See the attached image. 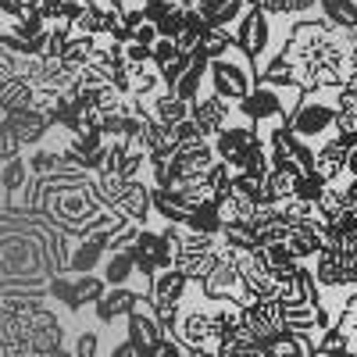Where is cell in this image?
<instances>
[{
	"mask_svg": "<svg viewBox=\"0 0 357 357\" xmlns=\"http://www.w3.org/2000/svg\"><path fill=\"white\" fill-rule=\"evenodd\" d=\"M343 178H347V175H343ZM343 178H336V183H325V190H321V197H318V204H314V211H318L321 222H333V218H340L343 211H350L347 193H343Z\"/></svg>",
	"mask_w": 357,
	"mask_h": 357,
	"instance_id": "22",
	"label": "cell"
},
{
	"mask_svg": "<svg viewBox=\"0 0 357 357\" xmlns=\"http://www.w3.org/2000/svg\"><path fill=\"white\" fill-rule=\"evenodd\" d=\"M321 190H325V178H318L314 172H304L301 178H296V186H293V197H301L307 204H318Z\"/></svg>",
	"mask_w": 357,
	"mask_h": 357,
	"instance_id": "34",
	"label": "cell"
},
{
	"mask_svg": "<svg viewBox=\"0 0 357 357\" xmlns=\"http://www.w3.org/2000/svg\"><path fill=\"white\" fill-rule=\"evenodd\" d=\"M333 325L343 333V340H347V354L350 357H357V293H350L347 301H343V307H340V314L333 318Z\"/></svg>",
	"mask_w": 357,
	"mask_h": 357,
	"instance_id": "24",
	"label": "cell"
},
{
	"mask_svg": "<svg viewBox=\"0 0 357 357\" xmlns=\"http://www.w3.org/2000/svg\"><path fill=\"white\" fill-rule=\"evenodd\" d=\"M311 261H314L311 275H314L318 289H354L357 286V254L321 247Z\"/></svg>",
	"mask_w": 357,
	"mask_h": 357,
	"instance_id": "5",
	"label": "cell"
},
{
	"mask_svg": "<svg viewBox=\"0 0 357 357\" xmlns=\"http://www.w3.org/2000/svg\"><path fill=\"white\" fill-rule=\"evenodd\" d=\"M172 336L183 343V347H207V350H218V340L211 333V301H193V304H178L175 307V325H172Z\"/></svg>",
	"mask_w": 357,
	"mask_h": 357,
	"instance_id": "4",
	"label": "cell"
},
{
	"mask_svg": "<svg viewBox=\"0 0 357 357\" xmlns=\"http://www.w3.org/2000/svg\"><path fill=\"white\" fill-rule=\"evenodd\" d=\"M207 82H211V93L215 97H222V100H229V104H240L250 89H254V68L247 65V57L240 54V50H229V54H222V57H215V61H207Z\"/></svg>",
	"mask_w": 357,
	"mask_h": 357,
	"instance_id": "3",
	"label": "cell"
},
{
	"mask_svg": "<svg viewBox=\"0 0 357 357\" xmlns=\"http://www.w3.org/2000/svg\"><path fill=\"white\" fill-rule=\"evenodd\" d=\"M33 93H36V86L29 82V79H4L0 82V107H8V111H25L29 104H33Z\"/></svg>",
	"mask_w": 357,
	"mask_h": 357,
	"instance_id": "23",
	"label": "cell"
},
{
	"mask_svg": "<svg viewBox=\"0 0 357 357\" xmlns=\"http://www.w3.org/2000/svg\"><path fill=\"white\" fill-rule=\"evenodd\" d=\"M314 4H318V15L329 22L333 29H340V33L354 29V22H357V0H314Z\"/></svg>",
	"mask_w": 357,
	"mask_h": 357,
	"instance_id": "21",
	"label": "cell"
},
{
	"mask_svg": "<svg viewBox=\"0 0 357 357\" xmlns=\"http://www.w3.org/2000/svg\"><path fill=\"white\" fill-rule=\"evenodd\" d=\"M97 347H100L97 333H79V336H75V350H72V357H97Z\"/></svg>",
	"mask_w": 357,
	"mask_h": 357,
	"instance_id": "37",
	"label": "cell"
},
{
	"mask_svg": "<svg viewBox=\"0 0 357 357\" xmlns=\"http://www.w3.org/2000/svg\"><path fill=\"white\" fill-rule=\"evenodd\" d=\"M200 178H204V186L218 197V193H225V190L232 186V168H229L225 161H218V158H215L211 165H207V172H204Z\"/></svg>",
	"mask_w": 357,
	"mask_h": 357,
	"instance_id": "31",
	"label": "cell"
},
{
	"mask_svg": "<svg viewBox=\"0 0 357 357\" xmlns=\"http://www.w3.org/2000/svg\"><path fill=\"white\" fill-rule=\"evenodd\" d=\"M347 175H357V139L347 146Z\"/></svg>",
	"mask_w": 357,
	"mask_h": 357,
	"instance_id": "40",
	"label": "cell"
},
{
	"mask_svg": "<svg viewBox=\"0 0 357 357\" xmlns=\"http://www.w3.org/2000/svg\"><path fill=\"white\" fill-rule=\"evenodd\" d=\"M190 122L197 126V132L204 139H215L232 122V104L215 97V93H204V97L190 100Z\"/></svg>",
	"mask_w": 357,
	"mask_h": 357,
	"instance_id": "9",
	"label": "cell"
},
{
	"mask_svg": "<svg viewBox=\"0 0 357 357\" xmlns=\"http://www.w3.org/2000/svg\"><path fill=\"white\" fill-rule=\"evenodd\" d=\"M232 40H236V50H240L247 61H264L268 43H272V18H268L257 4H250L240 15V22H236Z\"/></svg>",
	"mask_w": 357,
	"mask_h": 357,
	"instance_id": "6",
	"label": "cell"
},
{
	"mask_svg": "<svg viewBox=\"0 0 357 357\" xmlns=\"http://www.w3.org/2000/svg\"><path fill=\"white\" fill-rule=\"evenodd\" d=\"M126 318H129V343L146 357V354H151V347L165 336V333H161V321H158V314H154V307L143 301V304H136Z\"/></svg>",
	"mask_w": 357,
	"mask_h": 357,
	"instance_id": "13",
	"label": "cell"
},
{
	"mask_svg": "<svg viewBox=\"0 0 357 357\" xmlns=\"http://www.w3.org/2000/svg\"><path fill=\"white\" fill-rule=\"evenodd\" d=\"M97 43H100V36H82V33H72L68 36V43H65V50H61V61L68 65V68H82L86 61H89V54L97 50Z\"/></svg>",
	"mask_w": 357,
	"mask_h": 357,
	"instance_id": "25",
	"label": "cell"
},
{
	"mask_svg": "<svg viewBox=\"0 0 357 357\" xmlns=\"http://www.w3.org/2000/svg\"><path fill=\"white\" fill-rule=\"evenodd\" d=\"M151 207H154V215L168 225H186L190 211L193 207L178 197V190H165V186H154L151 190Z\"/></svg>",
	"mask_w": 357,
	"mask_h": 357,
	"instance_id": "16",
	"label": "cell"
},
{
	"mask_svg": "<svg viewBox=\"0 0 357 357\" xmlns=\"http://www.w3.org/2000/svg\"><path fill=\"white\" fill-rule=\"evenodd\" d=\"M264 354L268 357H314V343L304 333H275L272 340H264Z\"/></svg>",
	"mask_w": 357,
	"mask_h": 357,
	"instance_id": "18",
	"label": "cell"
},
{
	"mask_svg": "<svg viewBox=\"0 0 357 357\" xmlns=\"http://www.w3.org/2000/svg\"><path fill=\"white\" fill-rule=\"evenodd\" d=\"M104 289H107V282H104V279L89 275V272H86V275L79 272V279L72 282V301H75V311H79L82 304H97Z\"/></svg>",
	"mask_w": 357,
	"mask_h": 357,
	"instance_id": "28",
	"label": "cell"
},
{
	"mask_svg": "<svg viewBox=\"0 0 357 357\" xmlns=\"http://www.w3.org/2000/svg\"><path fill=\"white\" fill-rule=\"evenodd\" d=\"M261 143V132L247 122V126H225L215 139H211V146H215V158L218 161H225L232 172H240L243 168V161L250 158V151Z\"/></svg>",
	"mask_w": 357,
	"mask_h": 357,
	"instance_id": "7",
	"label": "cell"
},
{
	"mask_svg": "<svg viewBox=\"0 0 357 357\" xmlns=\"http://www.w3.org/2000/svg\"><path fill=\"white\" fill-rule=\"evenodd\" d=\"M111 211L122 215L132 225H146V222H151V215H154V207H151V186L139 183V178H129L126 190L118 193V200L111 204Z\"/></svg>",
	"mask_w": 357,
	"mask_h": 357,
	"instance_id": "10",
	"label": "cell"
},
{
	"mask_svg": "<svg viewBox=\"0 0 357 357\" xmlns=\"http://www.w3.org/2000/svg\"><path fill=\"white\" fill-rule=\"evenodd\" d=\"M347 139L343 136H325V139H318V146H314V175L318 178H325V183H336V178H343L347 175Z\"/></svg>",
	"mask_w": 357,
	"mask_h": 357,
	"instance_id": "12",
	"label": "cell"
},
{
	"mask_svg": "<svg viewBox=\"0 0 357 357\" xmlns=\"http://www.w3.org/2000/svg\"><path fill=\"white\" fill-rule=\"evenodd\" d=\"M286 247L296 261H311L325 243H321V218H311V222H289V232H286Z\"/></svg>",
	"mask_w": 357,
	"mask_h": 357,
	"instance_id": "14",
	"label": "cell"
},
{
	"mask_svg": "<svg viewBox=\"0 0 357 357\" xmlns=\"http://www.w3.org/2000/svg\"><path fill=\"white\" fill-rule=\"evenodd\" d=\"M193 61H197V54H178V57H172L168 65H161V68H158V75H161L165 89H172V86L178 82V75H183V72H186Z\"/></svg>",
	"mask_w": 357,
	"mask_h": 357,
	"instance_id": "33",
	"label": "cell"
},
{
	"mask_svg": "<svg viewBox=\"0 0 357 357\" xmlns=\"http://www.w3.org/2000/svg\"><path fill=\"white\" fill-rule=\"evenodd\" d=\"M8 129L18 136L22 146H36L54 126L47 122L43 114H36L33 107H25V111H11V114H8Z\"/></svg>",
	"mask_w": 357,
	"mask_h": 357,
	"instance_id": "15",
	"label": "cell"
},
{
	"mask_svg": "<svg viewBox=\"0 0 357 357\" xmlns=\"http://www.w3.org/2000/svg\"><path fill=\"white\" fill-rule=\"evenodd\" d=\"M29 165H25V158L18 154V158H11V161H4V172H0V186H4L11 197L15 193H22L25 186H29Z\"/></svg>",
	"mask_w": 357,
	"mask_h": 357,
	"instance_id": "29",
	"label": "cell"
},
{
	"mask_svg": "<svg viewBox=\"0 0 357 357\" xmlns=\"http://www.w3.org/2000/svg\"><path fill=\"white\" fill-rule=\"evenodd\" d=\"M132 272H136L132 254H111L107 264H104V282H107V286H126Z\"/></svg>",
	"mask_w": 357,
	"mask_h": 357,
	"instance_id": "30",
	"label": "cell"
},
{
	"mask_svg": "<svg viewBox=\"0 0 357 357\" xmlns=\"http://www.w3.org/2000/svg\"><path fill=\"white\" fill-rule=\"evenodd\" d=\"M275 57L289 65L293 86L301 93H318V89H336L350 75V43L340 29H333L321 15L296 18Z\"/></svg>",
	"mask_w": 357,
	"mask_h": 357,
	"instance_id": "1",
	"label": "cell"
},
{
	"mask_svg": "<svg viewBox=\"0 0 357 357\" xmlns=\"http://www.w3.org/2000/svg\"><path fill=\"white\" fill-rule=\"evenodd\" d=\"M47 357H72V354H68V350H61V347H57V350H50Z\"/></svg>",
	"mask_w": 357,
	"mask_h": 357,
	"instance_id": "42",
	"label": "cell"
},
{
	"mask_svg": "<svg viewBox=\"0 0 357 357\" xmlns=\"http://www.w3.org/2000/svg\"><path fill=\"white\" fill-rule=\"evenodd\" d=\"M204 72H207V61H200V57H197V61L183 72V75H178V82L172 86V93L178 97V100H197L200 97V82H204Z\"/></svg>",
	"mask_w": 357,
	"mask_h": 357,
	"instance_id": "27",
	"label": "cell"
},
{
	"mask_svg": "<svg viewBox=\"0 0 357 357\" xmlns=\"http://www.w3.org/2000/svg\"><path fill=\"white\" fill-rule=\"evenodd\" d=\"M172 57H178V50H175V43L172 40H165V36H158L154 43H151V65L154 68H161V65H168Z\"/></svg>",
	"mask_w": 357,
	"mask_h": 357,
	"instance_id": "35",
	"label": "cell"
},
{
	"mask_svg": "<svg viewBox=\"0 0 357 357\" xmlns=\"http://www.w3.org/2000/svg\"><path fill=\"white\" fill-rule=\"evenodd\" d=\"M190 293V279L178 272V268H161V272L151 275V293H146V304L158 311H175L178 304L186 301Z\"/></svg>",
	"mask_w": 357,
	"mask_h": 357,
	"instance_id": "8",
	"label": "cell"
},
{
	"mask_svg": "<svg viewBox=\"0 0 357 357\" xmlns=\"http://www.w3.org/2000/svg\"><path fill=\"white\" fill-rule=\"evenodd\" d=\"M183 357H215V350H207V347H183Z\"/></svg>",
	"mask_w": 357,
	"mask_h": 357,
	"instance_id": "41",
	"label": "cell"
},
{
	"mask_svg": "<svg viewBox=\"0 0 357 357\" xmlns=\"http://www.w3.org/2000/svg\"><path fill=\"white\" fill-rule=\"evenodd\" d=\"M151 118H158L165 129H172L175 122L190 118V104H186V100H178L172 89H161V93L151 97Z\"/></svg>",
	"mask_w": 357,
	"mask_h": 357,
	"instance_id": "19",
	"label": "cell"
},
{
	"mask_svg": "<svg viewBox=\"0 0 357 357\" xmlns=\"http://www.w3.org/2000/svg\"><path fill=\"white\" fill-rule=\"evenodd\" d=\"M161 89H165V82H161V75H158L154 65H143V68H136V72L129 75V97L151 100L154 93H161Z\"/></svg>",
	"mask_w": 357,
	"mask_h": 357,
	"instance_id": "26",
	"label": "cell"
},
{
	"mask_svg": "<svg viewBox=\"0 0 357 357\" xmlns=\"http://www.w3.org/2000/svg\"><path fill=\"white\" fill-rule=\"evenodd\" d=\"M282 126L304 143H318L325 136H333V89L301 93L296 107L282 118Z\"/></svg>",
	"mask_w": 357,
	"mask_h": 357,
	"instance_id": "2",
	"label": "cell"
},
{
	"mask_svg": "<svg viewBox=\"0 0 357 357\" xmlns=\"http://www.w3.org/2000/svg\"><path fill=\"white\" fill-rule=\"evenodd\" d=\"M257 8L268 18H275V15H304V11L314 8V0H257Z\"/></svg>",
	"mask_w": 357,
	"mask_h": 357,
	"instance_id": "32",
	"label": "cell"
},
{
	"mask_svg": "<svg viewBox=\"0 0 357 357\" xmlns=\"http://www.w3.org/2000/svg\"><path fill=\"white\" fill-rule=\"evenodd\" d=\"M215 211H218L222 225H240V222H247V218H250L254 200H247L243 193H236V190H225V193H218V197H215Z\"/></svg>",
	"mask_w": 357,
	"mask_h": 357,
	"instance_id": "20",
	"label": "cell"
},
{
	"mask_svg": "<svg viewBox=\"0 0 357 357\" xmlns=\"http://www.w3.org/2000/svg\"><path fill=\"white\" fill-rule=\"evenodd\" d=\"M243 325L250 340L264 343L272 340L275 333H282V307L279 301H254V304H243Z\"/></svg>",
	"mask_w": 357,
	"mask_h": 357,
	"instance_id": "11",
	"label": "cell"
},
{
	"mask_svg": "<svg viewBox=\"0 0 357 357\" xmlns=\"http://www.w3.org/2000/svg\"><path fill=\"white\" fill-rule=\"evenodd\" d=\"M136 304H139V293H136V289L114 286V289H104V293H100V301H97L93 307H97V318H100V321H114V318H126Z\"/></svg>",
	"mask_w": 357,
	"mask_h": 357,
	"instance_id": "17",
	"label": "cell"
},
{
	"mask_svg": "<svg viewBox=\"0 0 357 357\" xmlns=\"http://www.w3.org/2000/svg\"><path fill=\"white\" fill-rule=\"evenodd\" d=\"M132 40L143 43V47H151V43L158 40V25H154V22H139V25L132 29Z\"/></svg>",
	"mask_w": 357,
	"mask_h": 357,
	"instance_id": "38",
	"label": "cell"
},
{
	"mask_svg": "<svg viewBox=\"0 0 357 357\" xmlns=\"http://www.w3.org/2000/svg\"><path fill=\"white\" fill-rule=\"evenodd\" d=\"M18 154H22L18 136L8 129V122H0V161H11V158H18Z\"/></svg>",
	"mask_w": 357,
	"mask_h": 357,
	"instance_id": "36",
	"label": "cell"
},
{
	"mask_svg": "<svg viewBox=\"0 0 357 357\" xmlns=\"http://www.w3.org/2000/svg\"><path fill=\"white\" fill-rule=\"evenodd\" d=\"M111 357H143V354H139V350H136V347L126 340V343H118V347L111 350Z\"/></svg>",
	"mask_w": 357,
	"mask_h": 357,
	"instance_id": "39",
	"label": "cell"
}]
</instances>
